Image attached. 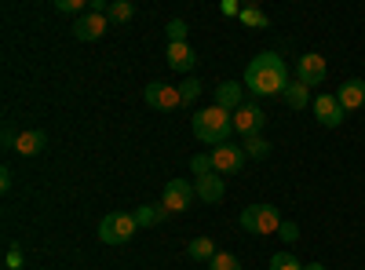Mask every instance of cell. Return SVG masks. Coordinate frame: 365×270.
Returning a JSON list of instances; mask_svg holds the SVG:
<instances>
[{"label":"cell","mask_w":365,"mask_h":270,"mask_svg":"<svg viewBox=\"0 0 365 270\" xmlns=\"http://www.w3.org/2000/svg\"><path fill=\"white\" fill-rule=\"evenodd\" d=\"M245 88L252 95L267 99V95H282L289 88V66L278 51H259L252 63L245 66Z\"/></svg>","instance_id":"6da1fadb"},{"label":"cell","mask_w":365,"mask_h":270,"mask_svg":"<svg viewBox=\"0 0 365 270\" xmlns=\"http://www.w3.org/2000/svg\"><path fill=\"white\" fill-rule=\"evenodd\" d=\"M230 132H234V113H227L223 106L197 110V117H194V135H197L201 142H208L212 150L227 146V142H230Z\"/></svg>","instance_id":"7a4b0ae2"},{"label":"cell","mask_w":365,"mask_h":270,"mask_svg":"<svg viewBox=\"0 0 365 270\" xmlns=\"http://www.w3.org/2000/svg\"><path fill=\"white\" fill-rule=\"evenodd\" d=\"M282 212L274 204H249L245 212H241V227L256 237H267V234H278L282 230Z\"/></svg>","instance_id":"3957f363"},{"label":"cell","mask_w":365,"mask_h":270,"mask_svg":"<svg viewBox=\"0 0 365 270\" xmlns=\"http://www.w3.org/2000/svg\"><path fill=\"white\" fill-rule=\"evenodd\" d=\"M135 230H139L135 212H110V216L99 223V242H103V245H128Z\"/></svg>","instance_id":"277c9868"},{"label":"cell","mask_w":365,"mask_h":270,"mask_svg":"<svg viewBox=\"0 0 365 270\" xmlns=\"http://www.w3.org/2000/svg\"><path fill=\"white\" fill-rule=\"evenodd\" d=\"M143 99H146L150 106H154V110H165V113H172V110H179V106H182L179 84H161V81L146 84V88H143Z\"/></svg>","instance_id":"5b68a950"},{"label":"cell","mask_w":365,"mask_h":270,"mask_svg":"<svg viewBox=\"0 0 365 270\" xmlns=\"http://www.w3.org/2000/svg\"><path fill=\"white\" fill-rule=\"evenodd\" d=\"M194 183L190 179H168V187H165V197L161 204L168 208V212H187V208L194 204Z\"/></svg>","instance_id":"8992f818"},{"label":"cell","mask_w":365,"mask_h":270,"mask_svg":"<svg viewBox=\"0 0 365 270\" xmlns=\"http://www.w3.org/2000/svg\"><path fill=\"white\" fill-rule=\"evenodd\" d=\"M249 154H245V146H216L212 150V165H216V175H237L241 168H245Z\"/></svg>","instance_id":"52a82bcc"},{"label":"cell","mask_w":365,"mask_h":270,"mask_svg":"<svg viewBox=\"0 0 365 270\" xmlns=\"http://www.w3.org/2000/svg\"><path fill=\"white\" fill-rule=\"evenodd\" d=\"M263 125H267V113L256 106V103H241L237 110H234V132L237 135H259L263 132Z\"/></svg>","instance_id":"ba28073f"},{"label":"cell","mask_w":365,"mask_h":270,"mask_svg":"<svg viewBox=\"0 0 365 270\" xmlns=\"http://www.w3.org/2000/svg\"><path fill=\"white\" fill-rule=\"evenodd\" d=\"M325 73H329V66H325V58H322L318 51L299 55V58H296V81H299V84L318 88V84L325 81Z\"/></svg>","instance_id":"9c48e42d"},{"label":"cell","mask_w":365,"mask_h":270,"mask_svg":"<svg viewBox=\"0 0 365 270\" xmlns=\"http://www.w3.org/2000/svg\"><path fill=\"white\" fill-rule=\"evenodd\" d=\"M344 106L336 103V95H318L314 99V117H318V125L322 128H340L344 125Z\"/></svg>","instance_id":"30bf717a"},{"label":"cell","mask_w":365,"mask_h":270,"mask_svg":"<svg viewBox=\"0 0 365 270\" xmlns=\"http://www.w3.org/2000/svg\"><path fill=\"white\" fill-rule=\"evenodd\" d=\"M106 26H110L106 15L88 11V15H81V19L73 22V37H77V41H99V37L106 33Z\"/></svg>","instance_id":"8fae6325"},{"label":"cell","mask_w":365,"mask_h":270,"mask_svg":"<svg viewBox=\"0 0 365 270\" xmlns=\"http://www.w3.org/2000/svg\"><path fill=\"white\" fill-rule=\"evenodd\" d=\"M336 103L351 113V110H361L365 106V81L361 77H351L340 84V92H336Z\"/></svg>","instance_id":"7c38bea8"},{"label":"cell","mask_w":365,"mask_h":270,"mask_svg":"<svg viewBox=\"0 0 365 270\" xmlns=\"http://www.w3.org/2000/svg\"><path fill=\"white\" fill-rule=\"evenodd\" d=\"M194 194H197V201H205V204H220L223 194H227L223 175H201L197 183H194Z\"/></svg>","instance_id":"4fadbf2b"},{"label":"cell","mask_w":365,"mask_h":270,"mask_svg":"<svg viewBox=\"0 0 365 270\" xmlns=\"http://www.w3.org/2000/svg\"><path fill=\"white\" fill-rule=\"evenodd\" d=\"M44 146H48V132L29 128V132H19V139H15V154H22V157H37Z\"/></svg>","instance_id":"5bb4252c"},{"label":"cell","mask_w":365,"mask_h":270,"mask_svg":"<svg viewBox=\"0 0 365 270\" xmlns=\"http://www.w3.org/2000/svg\"><path fill=\"white\" fill-rule=\"evenodd\" d=\"M241 103H245V84H237V81H223L216 88V106H223L227 113H234Z\"/></svg>","instance_id":"9a60e30c"},{"label":"cell","mask_w":365,"mask_h":270,"mask_svg":"<svg viewBox=\"0 0 365 270\" xmlns=\"http://www.w3.org/2000/svg\"><path fill=\"white\" fill-rule=\"evenodd\" d=\"M194 63H197V51L182 41V44H168V66L172 70H179V73H190L194 70Z\"/></svg>","instance_id":"2e32d148"},{"label":"cell","mask_w":365,"mask_h":270,"mask_svg":"<svg viewBox=\"0 0 365 270\" xmlns=\"http://www.w3.org/2000/svg\"><path fill=\"white\" fill-rule=\"evenodd\" d=\"M282 99H285L289 110H307V106H311V88L299 84V81H289V88L282 92Z\"/></svg>","instance_id":"e0dca14e"},{"label":"cell","mask_w":365,"mask_h":270,"mask_svg":"<svg viewBox=\"0 0 365 270\" xmlns=\"http://www.w3.org/2000/svg\"><path fill=\"white\" fill-rule=\"evenodd\" d=\"M165 216H168L165 204H139V208H135V223H139V227H158Z\"/></svg>","instance_id":"ac0fdd59"},{"label":"cell","mask_w":365,"mask_h":270,"mask_svg":"<svg viewBox=\"0 0 365 270\" xmlns=\"http://www.w3.org/2000/svg\"><path fill=\"white\" fill-rule=\"evenodd\" d=\"M187 252H190L194 259H201V263L216 259V245H212V237H194V242L187 245Z\"/></svg>","instance_id":"d6986e66"},{"label":"cell","mask_w":365,"mask_h":270,"mask_svg":"<svg viewBox=\"0 0 365 270\" xmlns=\"http://www.w3.org/2000/svg\"><path fill=\"white\" fill-rule=\"evenodd\" d=\"M132 15H135V4H132V0H110V11H106L110 22H128Z\"/></svg>","instance_id":"ffe728a7"},{"label":"cell","mask_w":365,"mask_h":270,"mask_svg":"<svg viewBox=\"0 0 365 270\" xmlns=\"http://www.w3.org/2000/svg\"><path fill=\"white\" fill-rule=\"evenodd\" d=\"M237 19L245 22L249 29H267V26H270V19H267L259 8H252V4H245V8H241V15H237Z\"/></svg>","instance_id":"44dd1931"},{"label":"cell","mask_w":365,"mask_h":270,"mask_svg":"<svg viewBox=\"0 0 365 270\" xmlns=\"http://www.w3.org/2000/svg\"><path fill=\"white\" fill-rule=\"evenodd\" d=\"M241 146H245V154H249V157H256V161L270 157V142H267L263 135H249V139L241 142Z\"/></svg>","instance_id":"7402d4cb"},{"label":"cell","mask_w":365,"mask_h":270,"mask_svg":"<svg viewBox=\"0 0 365 270\" xmlns=\"http://www.w3.org/2000/svg\"><path fill=\"white\" fill-rule=\"evenodd\" d=\"M55 11H63V15H88L91 0H55Z\"/></svg>","instance_id":"603a6c76"},{"label":"cell","mask_w":365,"mask_h":270,"mask_svg":"<svg viewBox=\"0 0 365 270\" xmlns=\"http://www.w3.org/2000/svg\"><path fill=\"white\" fill-rule=\"evenodd\" d=\"M190 172L201 179V175H216V165H212V154H194L190 157Z\"/></svg>","instance_id":"cb8c5ba5"},{"label":"cell","mask_w":365,"mask_h":270,"mask_svg":"<svg viewBox=\"0 0 365 270\" xmlns=\"http://www.w3.org/2000/svg\"><path fill=\"white\" fill-rule=\"evenodd\" d=\"M179 95H182V106H190V103L201 95V81H197V77H187V81L179 84Z\"/></svg>","instance_id":"d4e9b609"},{"label":"cell","mask_w":365,"mask_h":270,"mask_svg":"<svg viewBox=\"0 0 365 270\" xmlns=\"http://www.w3.org/2000/svg\"><path fill=\"white\" fill-rule=\"evenodd\" d=\"M270 270H303V263L292 252H278V256L270 259Z\"/></svg>","instance_id":"484cf974"},{"label":"cell","mask_w":365,"mask_h":270,"mask_svg":"<svg viewBox=\"0 0 365 270\" xmlns=\"http://www.w3.org/2000/svg\"><path fill=\"white\" fill-rule=\"evenodd\" d=\"M208 266H212V270H241V259L230 256V252H216V259H212Z\"/></svg>","instance_id":"4316f807"},{"label":"cell","mask_w":365,"mask_h":270,"mask_svg":"<svg viewBox=\"0 0 365 270\" xmlns=\"http://www.w3.org/2000/svg\"><path fill=\"white\" fill-rule=\"evenodd\" d=\"M165 33H168V44H182V41H187V22H182V19H172Z\"/></svg>","instance_id":"83f0119b"},{"label":"cell","mask_w":365,"mask_h":270,"mask_svg":"<svg viewBox=\"0 0 365 270\" xmlns=\"http://www.w3.org/2000/svg\"><path fill=\"white\" fill-rule=\"evenodd\" d=\"M278 237H282L285 245H296V242H299V227H296L292 219H285V223H282V230H278Z\"/></svg>","instance_id":"f1b7e54d"},{"label":"cell","mask_w":365,"mask_h":270,"mask_svg":"<svg viewBox=\"0 0 365 270\" xmlns=\"http://www.w3.org/2000/svg\"><path fill=\"white\" fill-rule=\"evenodd\" d=\"M4 266H8V270H22V252H19L15 242H8V259H4Z\"/></svg>","instance_id":"f546056e"},{"label":"cell","mask_w":365,"mask_h":270,"mask_svg":"<svg viewBox=\"0 0 365 270\" xmlns=\"http://www.w3.org/2000/svg\"><path fill=\"white\" fill-rule=\"evenodd\" d=\"M220 11H223V15H241V4H234V0H223Z\"/></svg>","instance_id":"4dcf8cb0"},{"label":"cell","mask_w":365,"mask_h":270,"mask_svg":"<svg viewBox=\"0 0 365 270\" xmlns=\"http://www.w3.org/2000/svg\"><path fill=\"white\" fill-rule=\"evenodd\" d=\"M0 190H11V168H0Z\"/></svg>","instance_id":"1f68e13d"},{"label":"cell","mask_w":365,"mask_h":270,"mask_svg":"<svg viewBox=\"0 0 365 270\" xmlns=\"http://www.w3.org/2000/svg\"><path fill=\"white\" fill-rule=\"evenodd\" d=\"M303 270H325L322 263H303Z\"/></svg>","instance_id":"d6a6232c"}]
</instances>
